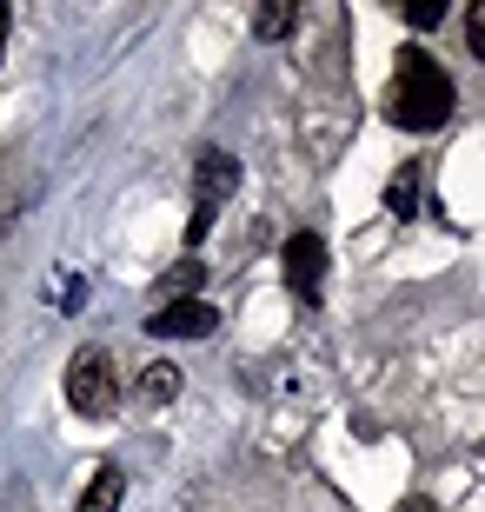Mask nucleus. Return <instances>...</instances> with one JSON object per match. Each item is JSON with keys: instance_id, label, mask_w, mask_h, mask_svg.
I'll return each mask as SVG.
<instances>
[{"instance_id": "obj_7", "label": "nucleus", "mask_w": 485, "mask_h": 512, "mask_svg": "<svg viewBox=\"0 0 485 512\" xmlns=\"http://www.w3.org/2000/svg\"><path fill=\"white\" fill-rule=\"evenodd\" d=\"M386 213H392V220H412V213H419V160H406V167L392 173V187H386Z\"/></svg>"}, {"instance_id": "obj_8", "label": "nucleus", "mask_w": 485, "mask_h": 512, "mask_svg": "<svg viewBox=\"0 0 485 512\" xmlns=\"http://www.w3.org/2000/svg\"><path fill=\"white\" fill-rule=\"evenodd\" d=\"M293 7H286V0H266V7H260V14H253V34H260V40H280V34H293Z\"/></svg>"}, {"instance_id": "obj_11", "label": "nucleus", "mask_w": 485, "mask_h": 512, "mask_svg": "<svg viewBox=\"0 0 485 512\" xmlns=\"http://www.w3.org/2000/svg\"><path fill=\"white\" fill-rule=\"evenodd\" d=\"M466 34H472V54L485 60V0H479V7H472V20H466Z\"/></svg>"}, {"instance_id": "obj_6", "label": "nucleus", "mask_w": 485, "mask_h": 512, "mask_svg": "<svg viewBox=\"0 0 485 512\" xmlns=\"http://www.w3.org/2000/svg\"><path fill=\"white\" fill-rule=\"evenodd\" d=\"M120 499H127V479H120V466H100V473L87 479V493H80L74 512H120Z\"/></svg>"}, {"instance_id": "obj_5", "label": "nucleus", "mask_w": 485, "mask_h": 512, "mask_svg": "<svg viewBox=\"0 0 485 512\" xmlns=\"http://www.w3.org/2000/svg\"><path fill=\"white\" fill-rule=\"evenodd\" d=\"M213 326H220V313H213L206 300H167L147 320V333H160V340H206Z\"/></svg>"}, {"instance_id": "obj_3", "label": "nucleus", "mask_w": 485, "mask_h": 512, "mask_svg": "<svg viewBox=\"0 0 485 512\" xmlns=\"http://www.w3.org/2000/svg\"><path fill=\"white\" fill-rule=\"evenodd\" d=\"M233 187H240V167H233L220 147H206L200 160H193V240L213 227V213L233 200Z\"/></svg>"}, {"instance_id": "obj_2", "label": "nucleus", "mask_w": 485, "mask_h": 512, "mask_svg": "<svg viewBox=\"0 0 485 512\" xmlns=\"http://www.w3.org/2000/svg\"><path fill=\"white\" fill-rule=\"evenodd\" d=\"M67 406L87 413V419H107L120 406V373H113V360L100 346H87V353L67 360Z\"/></svg>"}, {"instance_id": "obj_10", "label": "nucleus", "mask_w": 485, "mask_h": 512, "mask_svg": "<svg viewBox=\"0 0 485 512\" xmlns=\"http://www.w3.org/2000/svg\"><path fill=\"white\" fill-rule=\"evenodd\" d=\"M406 20H412V27H439V20H446V7H439V0H412Z\"/></svg>"}, {"instance_id": "obj_4", "label": "nucleus", "mask_w": 485, "mask_h": 512, "mask_svg": "<svg viewBox=\"0 0 485 512\" xmlns=\"http://www.w3.org/2000/svg\"><path fill=\"white\" fill-rule=\"evenodd\" d=\"M280 273L306 306H319V286H326V240H319V233H293L286 253H280Z\"/></svg>"}, {"instance_id": "obj_1", "label": "nucleus", "mask_w": 485, "mask_h": 512, "mask_svg": "<svg viewBox=\"0 0 485 512\" xmlns=\"http://www.w3.org/2000/svg\"><path fill=\"white\" fill-rule=\"evenodd\" d=\"M386 120L406 133H432L452 120V74L426 47H399V67H392L386 87Z\"/></svg>"}, {"instance_id": "obj_9", "label": "nucleus", "mask_w": 485, "mask_h": 512, "mask_svg": "<svg viewBox=\"0 0 485 512\" xmlns=\"http://www.w3.org/2000/svg\"><path fill=\"white\" fill-rule=\"evenodd\" d=\"M140 393H147V399H173V393H180V373H173V366H147Z\"/></svg>"}, {"instance_id": "obj_12", "label": "nucleus", "mask_w": 485, "mask_h": 512, "mask_svg": "<svg viewBox=\"0 0 485 512\" xmlns=\"http://www.w3.org/2000/svg\"><path fill=\"white\" fill-rule=\"evenodd\" d=\"M0 47H7V7H0Z\"/></svg>"}]
</instances>
